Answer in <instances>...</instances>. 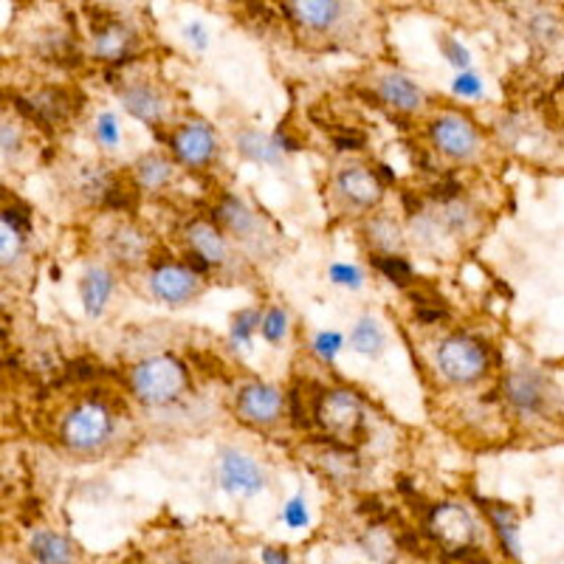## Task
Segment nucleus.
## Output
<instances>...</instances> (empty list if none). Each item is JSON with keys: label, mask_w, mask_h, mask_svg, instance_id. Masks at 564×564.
Instances as JSON below:
<instances>
[{"label": "nucleus", "mask_w": 564, "mask_h": 564, "mask_svg": "<svg viewBox=\"0 0 564 564\" xmlns=\"http://www.w3.org/2000/svg\"><path fill=\"white\" fill-rule=\"evenodd\" d=\"M150 291H153L162 303L181 305L198 294V274L189 266H175L164 262L150 274Z\"/></svg>", "instance_id": "7"}, {"label": "nucleus", "mask_w": 564, "mask_h": 564, "mask_svg": "<svg viewBox=\"0 0 564 564\" xmlns=\"http://www.w3.org/2000/svg\"><path fill=\"white\" fill-rule=\"evenodd\" d=\"M96 373H99V367H94V364L85 362V359L68 364V378H71V381H85V378H94Z\"/></svg>", "instance_id": "41"}, {"label": "nucleus", "mask_w": 564, "mask_h": 564, "mask_svg": "<svg viewBox=\"0 0 564 564\" xmlns=\"http://www.w3.org/2000/svg\"><path fill=\"white\" fill-rule=\"evenodd\" d=\"M136 34L130 32L128 26L110 14H102V26L94 23V55L99 60H108V62H121L128 60L130 48H133Z\"/></svg>", "instance_id": "13"}, {"label": "nucleus", "mask_w": 564, "mask_h": 564, "mask_svg": "<svg viewBox=\"0 0 564 564\" xmlns=\"http://www.w3.org/2000/svg\"><path fill=\"white\" fill-rule=\"evenodd\" d=\"M237 150H240L246 158L257 164H280L282 162V148L277 144L274 136H260L255 130H246V133L237 136Z\"/></svg>", "instance_id": "21"}, {"label": "nucleus", "mask_w": 564, "mask_h": 564, "mask_svg": "<svg viewBox=\"0 0 564 564\" xmlns=\"http://www.w3.org/2000/svg\"><path fill=\"white\" fill-rule=\"evenodd\" d=\"M373 266H376L378 271H381L384 277L390 282H396V285H401V289H407L412 282V277H415V271H412V266L403 257H392V255H373Z\"/></svg>", "instance_id": "26"}, {"label": "nucleus", "mask_w": 564, "mask_h": 564, "mask_svg": "<svg viewBox=\"0 0 564 564\" xmlns=\"http://www.w3.org/2000/svg\"><path fill=\"white\" fill-rule=\"evenodd\" d=\"M218 221L223 223L226 228H232L235 235H249L251 228H255V215H251L249 209H246V203L237 201L235 196H226L221 201V207L215 209Z\"/></svg>", "instance_id": "23"}, {"label": "nucleus", "mask_w": 564, "mask_h": 564, "mask_svg": "<svg viewBox=\"0 0 564 564\" xmlns=\"http://www.w3.org/2000/svg\"><path fill=\"white\" fill-rule=\"evenodd\" d=\"M531 32L537 40H553V37L559 34L556 17H553L551 12H537L531 21Z\"/></svg>", "instance_id": "35"}, {"label": "nucleus", "mask_w": 564, "mask_h": 564, "mask_svg": "<svg viewBox=\"0 0 564 564\" xmlns=\"http://www.w3.org/2000/svg\"><path fill=\"white\" fill-rule=\"evenodd\" d=\"M0 255H3V266H12L17 257H21L23 251V240H26V235H23L21 228H14L12 223L3 221V226H0Z\"/></svg>", "instance_id": "28"}, {"label": "nucleus", "mask_w": 564, "mask_h": 564, "mask_svg": "<svg viewBox=\"0 0 564 564\" xmlns=\"http://www.w3.org/2000/svg\"><path fill=\"white\" fill-rule=\"evenodd\" d=\"M328 277L333 285H342V289H362L364 282V274L362 269H356V266H348V262H333L328 269Z\"/></svg>", "instance_id": "30"}, {"label": "nucleus", "mask_w": 564, "mask_h": 564, "mask_svg": "<svg viewBox=\"0 0 564 564\" xmlns=\"http://www.w3.org/2000/svg\"><path fill=\"white\" fill-rule=\"evenodd\" d=\"M483 510L489 514L491 525H494V531H497L503 551L508 553L510 559H522V548H519L517 514H514L508 505H500V503H483Z\"/></svg>", "instance_id": "16"}, {"label": "nucleus", "mask_w": 564, "mask_h": 564, "mask_svg": "<svg viewBox=\"0 0 564 564\" xmlns=\"http://www.w3.org/2000/svg\"><path fill=\"white\" fill-rule=\"evenodd\" d=\"M17 150V133L9 125H3V153H14Z\"/></svg>", "instance_id": "42"}, {"label": "nucleus", "mask_w": 564, "mask_h": 564, "mask_svg": "<svg viewBox=\"0 0 564 564\" xmlns=\"http://www.w3.org/2000/svg\"><path fill=\"white\" fill-rule=\"evenodd\" d=\"M378 94H381V99L387 105H392L396 110H403V114H412V110H418L423 105L421 87L412 80H407L403 74L384 77L381 85H378Z\"/></svg>", "instance_id": "15"}, {"label": "nucleus", "mask_w": 564, "mask_h": 564, "mask_svg": "<svg viewBox=\"0 0 564 564\" xmlns=\"http://www.w3.org/2000/svg\"><path fill=\"white\" fill-rule=\"evenodd\" d=\"M333 144H337V150H362L364 136L356 130H344V133H333Z\"/></svg>", "instance_id": "40"}, {"label": "nucleus", "mask_w": 564, "mask_h": 564, "mask_svg": "<svg viewBox=\"0 0 564 564\" xmlns=\"http://www.w3.org/2000/svg\"><path fill=\"white\" fill-rule=\"evenodd\" d=\"M130 387L139 401L162 407L181 396V390L187 387V373L173 356H155L136 364L130 373Z\"/></svg>", "instance_id": "1"}, {"label": "nucleus", "mask_w": 564, "mask_h": 564, "mask_svg": "<svg viewBox=\"0 0 564 564\" xmlns=\"http://www.w3.org/2000/svg\"><path fill=\"white\" fill-rule=\"evenodd\" d=\"M184 40L196 48V51H203V48L209 46L207 26H203V23H187V26H184Z\"/></svg>", "instance_id": "37"}, {"label": "nucleus", "mask_w": 564, "mask_h": 564, "mask_svg": "<svg viewBox=\"0 0 564 564\" xmlns=\"http://www.w3.org/2000/svg\"><path fill=\"white\" fill-rule=\"evenodd\" d=\"M460 192H463V189H460V184L451 181V178H444V181L432 187V198H437V201H446V203L457 201V196H460Z\"/></svg>", "instance_id": "39"}, {"label": "nucleus", "mask_w": 564, "mask_h": 564, "mask_svg": "<svg viewBox=\"0 0 564 564\" xmlns=\"http://www.w3.org/2000/svg\"><path fill=\"white\" fill-rule=\"evenodd\" d=\"M337 187L344 198L356 207H376L384 196V184L378 181V173H369L364 167H344L337 178Z\"/></svg>", "instance_id": "14"}, {"label": "nucleus", "mask_w": 564, "mask_h": 564, "mask_svg": "<svg viewBox=\"0 0 564 564\" xmlns=\"http://www.w3.org/2000/svg\"><path fill=\"white\" fill-rule=\"evenodd\" d=\"M136 178H139L141 187L158 189L173 178V164L162 158V155H148V158H141L136 164Z\"/></svg>", "instance_id": "25"}, {"label": "nucleus", "mask_w": 564, "mask_h": 564, "mask_svg": "<svg viewBox=\"0 0 564 564\" xmlns=\"http://www.w3.org/2000/svg\"><path fill=\"white\" fill-rule=\"evenodd\" d=\"M451 87H455L457 96H480L483 94V80L478 74H471V71H460Z\"/></svg>", "instance_id": "36"}, {"label": "nucleus", "mask_w": 564, "mask_h": 564, "mask_svg": "<svg viewBox=\"0 0 564 564\" xmlns=\"http://www.w3.org/2000/svg\"><path fill=\"white\" fill-rule=\"evenodd\" d=\"M218 483L228 494H237V497H255L266 489V480H262V471L257 469V463L249 455L243 451L226 449L221 455V463H218Z\"/></svg>", "instance_id": "4"}, {"label": "nucleus", "mask_w": 564, "mask_h": 564, "mask_svg": "<svg viewBox=\"0 0 564 564\" xmlns=\"http://www.w3.org/2000/svg\"><path fill=\"white\" fill-rule=\"evenodd\" d=\"M378 178H384V181H392V173L387 164H378Z\"/></svg>", "instance_id": "44"}, {"label": "nucleus", "mask_w": 564, "mask_h": 564, "mask_svg": "<svg viewBox=\"0 0 564 564\" xmlns=\"http://www.w3.org/2000/svg\"><path fill=\"white\" fill-rule=\"evenodd\" d=\"M430 133L435 148L449 155V158H471V155L478 153L480 136L474 125L463 119V116H440V119L432 121Z\"/></svg>", "instance_id": "6"}, {"label": "nucleus", "mask_w": 564, "mask_h": 564, "mask_svg": "<svg viewBox=\"0 0 564 564\" xmlns=\"http://www.w3.org/2000/svg\"><path fill=\"white\" fill-rule=\"evenodd\" d=\"M316 418L330 432H353L362 426V401H359L356 392L350 390L322 392Z\"/></svg>", "instance_id": "8"}, {"label": "nucleus", "mask_w": 564, "mask_h": 564, "mask_svg": "<svg viewBox=\"0 0 564 564\" xmlns=\"http://www.w3.org/2000/svg\"><path fill=\"white\" fill-rule=\"evenodd\" d=\"M437 369L451 384H474L489 369V350L480 339L457 333L437 348Z\"/></svg>", "instance_id": "2"}, {"label": "nucleus", "mask_w": 564, "mask_h": 564, "mask_svg": "<svg viewBox=\"0 0 564 564\" xmlns=\"http://www.w3.org/2000/svg\"><path fill=\"white\" fill-rule=\"evenodd\" d=\"M440 55H444L451 66L460 68V71H469V66H471L469 48H466L460 40H455V37H449V34L440 37Z\"/></svg>", "instance_id": "32"}, {"label": "nucleus", "mask_w": 564, "mask_h": 564, "mask_svg": "<svg viewBox=\"0 0 564 564\" xmlns=\"http://www.w3.org/2000/svg\"><path fill=\"white\" fill-rule=\"evenodd\" d=\"M342 344H344V339H342V333H337V330H322V333H316V339H314L316 356L328 364L339 356Z\"/></svg>", "instance_id": "31"}, {"label": "nucleus", "mask_w": 564, "mask_h": 564, "mask_svg": "<svg viewBox=\"0 0 564 564\" xmlns=\"http://www.w3.org/2000/svg\"><path fill=\"white\" fill-rule=\"evenodd\" d=\"M237 412L251 423H274L282 415V392L269 384H246L237 396Z\"/></svg>", "instance_id": "10"}, {"label": "nucleus", "mask_w": 564, "mask_h": 564, "mask_svg": "<svg viewBox=\"0 0 564 564\" xmlns=\"http://www.w3.org/2000/svg\"><path fill=\"white\" fill-rule=\"evenodd\" d=\"M474 522H471L469 510L463 505H437L430 510V522H426V533L432 539L444 544L446 551L455 548H466L474 539Z\"/></svg>", "instance_id": "5"}, {"label": "nucleus", "mask_w": 564, "mask_h": 564, "mask_svg": "<svg viewBox=\"0 0 564 564\" xmlns=\"http://www.w3.org/2000/svg\"><path fill=\"white\" fill-rule=\"evenodd\" d=\"M289 14L310 32H330L344 17V0H285Z\"/></svg>", "instance_id": "12"}, {"label": "nucleus", "mask_w": 564, "mask_h": 564, "mask_svg": "<svg viewBox=\"0 0 564 564\" xmlns=\"http://www.w3.org/2000/svg\"><path fill=\"white\" fill-rule=\"evenodd\" d=\"M110 291H114V277L105 269H87L85 277L80 282V296L82 305H85L87 316H102L105 305L110 299Z\"/></svg>", "instance_id": "17"}, {"label": "nucleus", "mask_w": 564, "mask_h": 564, "mask_svg": "<svg viewBox=\"0 0 564 564\" xmlns=\"http://www.w3.org/2000/svg\"><path fill=\"white\" fill-rule=\"evenodd\" d=\"M96 139H99L102 148L114 150L119 144V121L114 114H99L96 119Z\"/></svg>", "instance_id": "34"}, {"label": "nucleus", "mask_w": 564, "mask_h": 564, "mask_svg": "<svg viewBox=\"0 0 564 564\" xmlns=\"http://www.w3.org/2000/svg\"><path fill=\"white\" fill-rule=\"evenodd\" d=\"M121 105L130 116H136L144 125H155L162 121V99L153 87L148 85H130L128 91H121Z\"/></svg>", "instance_id": "18"}, {"label": "nucleus", "mask_w": 564, "mask_h": 564, "mask_svg": "<svg viewBox=\"0 0 564 564\" xmlns=\"http://www.w3.org/2000/svg\"><path fill=\"white\" fill-rule=\"evenodd\" d=\"M260 310L249 308V310H240V314L232 319V344L237 348H249L251 344V333L260 328Z\"/></svg>", "instance_id": "27"}, {"label": "nucleus", "mask_w": 564, "mask_h": 564, "mask_svg": "<svg viewBox=\"0 0 564 564\" xmlns=\"http://www.w3.org/2000/svg\"><path fill=\"white\" fill-rule=\"evenodd\" d=\"M148 249V237L136 232V228H119L114 237H110V251L119 262H139Z\"/></svg>", "instance_id": "24"}, {"label": "nucleus", "mask_w": 564, "mask_h": 564, "mask_svg": "<svg viewBox=\"0 0 564 564\" xmlns=\"http://www.w3.org/2000/svg\"><path fill=\"white\" fill-rule=\"evenodd\" d=\"M28 551L37 562H71L74 559V548L66 537L51 531H34L32 539H28Z\"/></svg>", "instance_id": "19"}, {"label": "nucleus", "mask_w": 564, "mask_h": 564, "mask_svg": "<svg viewBox=\"0 0 564 564\" xmlns=\"http://www.w3.org/2000/svg\"><path fill=\"white\" fill-rule=\"evenodd\" d=\"M260 333L266 339H269L271 344L282 342V339H285V333H289V316H285V310H282V308H271L269 314L262 316Z\"/></svg>", "instance_id": "29"}, {"label": "nucleus", "mask_w": 564, "mask_h": 564, "mask_svg": "<svg viewBox=\"0 0 564 564\" xmlns=\"http://www.w3.org/2000/svg\"><path fill=\"white\" fill-rule=\"evenodd\" d=\"M350 344H353V350H359L362 356H378V353H381L384 333L373 316H362V319L353 325V330H350Z\"/></svg>", "instance_id": "22"}, {"label": "nucleus", "mask_w": 564, "mask_h": 564, "mask_svg": "<svg viewBox=\"0 0 564 564\" xmlns=\"http://www.w3.org/2000/svg\"><path fill=\"white\" fill-rule=\"evenodd\" d=\"M282 522L289 525V528H294V531H299V528H305V525L310 522L308 505H305L303 494L285 503V508H282Z\"/></svg>", "instance_id": "33"}, {"label": "nucleus", "mask_w": 564, "mask_h": 564, "mask_svg": "<svg viewBox=\"0 0 564 564\" xmlns=\"http://www.w3.org/2000/svg\"><path fill=\"white\" fill-rule=\"evenodd\" d=\"M189 243H192V251H198L201 257H207L212 266H221L226 260V240L221 237L215 226L209 223H192L189 226Z\"/></svg>", "instance_id": "20"}, {"label": "nucleus", "mask_w": 564, "mask_h": 564, "mask_svg": "<svg viewBox=\"0 0 564 564\" xmlns=\"http://www.w3.org/2000/svg\"><path fill=\"white\" fill-rule=\"evenodd\" d=\"M410 299L418 305V308H446L449 310V305H446L444 296H437L435 291H426V289L410 291Z\"/></svg>", "instance_id": "38"}, {"label": "nucleus", "mask_w": 564, "mask_h": 564, "mask_svg": "<svg viewBox=\"0 0 564 564\" xmlns=\"http://www.w3.org/2000/svg\"><path fill=\"white\" fill-rule=\"evenodd\" d=\"M114 432V418L110 412L102 407V403L85 401L80 403L71 415L62 423V444L68 449L77 451H91L96 446H102Z\"/></svg>", "instance_id": "3"}, {"label": "nucleus", "mask_w": 564, "mask_h": 564, "mask_svg": "<svg viewBox=\"0 0 564 564\" xmlns=\"http://www.w3.org/2000/svg\"><path fill=\"white\" fill-rule=\"evenodd\" d=\"M262 562L282 564V562H289V553H285V551H274V548H266V551H262Z\"/></svg>", "instance_id": "43"}, {"label": "nucleus", "mask_w": 564, "mask_h": 564, "mask_svg": "<svg viewBox=\"0 0 564 564\" xmlns=\"http://www.w3.org/2000/svg\"><path fill=\"white\" fill-rule=\"evenodd\" d=\"M548 381H544L539 373H531V369H519V373H510L505 378V398H508L519 412H537L544 410L548 403Z\"/></svg>", "instance_id": "11"}, {"label": "nucleus", "mask_w": 564, "mask_h": 564, "mask_svg": "<svg viewBox=\"0 0 564 564\" xmlns=\"http://www.w3.org/2000/svg\"><path fill=\"white\" fill-rule=\"evenodd\" d=\"M169 148L189 167H203V164L212 162L218 141L207 125L192 121V125H184L181 130H175L173 139H169Z\"/></svg>", "instance_id": "9"}]
</instances>
